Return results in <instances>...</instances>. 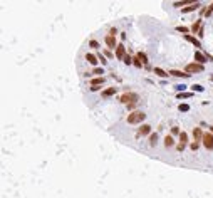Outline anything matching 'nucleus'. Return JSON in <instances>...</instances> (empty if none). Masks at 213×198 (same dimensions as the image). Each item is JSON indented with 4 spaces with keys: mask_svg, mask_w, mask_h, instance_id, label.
I'll return each mask as SVG.
<instances>
[{
    "mask_svg": "<svg viewBox=\"0 0 213 198\" xmlns=\"http://www.w3.org/2000/svg\"><path fill=\"white\" fill-rule=\"evenodd\" d=\"M144 118H146V114L143 111H134V113H129V114H128V123H129V124H138V123H141Z\"/></svg>",
    "mask_w": 213,
    "mask_h": 198,
    "instance_id": "obj_1",
    "label": "nucleus"
},
{
    "mask_svg": "<svg viewBox=\"0 0 213 198\" xmlns=\"http://www.w3.org/2000/svg\"><path fill=\"white\" fill-rule=\"evenodd\" d=\"M138 99H139V98H138V94H136V92H124V94L121 96V99H119V101H121L123 104L129 106V104H134Z\"/></svg>",
    "mask_w": 213,
    "mask_h": 198,
    "instance_id": "obj_2",
    "label": "nucleus"
},
{
    "mask_svg": "<svg viewBox=\"0 0 213 198\" xmlns=\"http://www.w3.org/2000/svg\"><path fill=\"white\" fill-rule=\"evenodd\" d=\"M185 71L188 72V74H195V72H201L203 71V66L201 64H196V62H191V64H186V67Z\"/></svg>",
    "mask_w": 213,
    "mask_h": 198,
    "instance_id": "obj_3",
    "label": "nucleus"
},
{
    "mask_svg": "<svg viewBox=\"0 0 213 198\" xmlns=\"http://www.w3.org/2000/svg\"><path fill=\"white\" fill-rule=\"evenodd\" d=\"M203 146L206 149H213V133H205V136H203Z\"/></svg>",
    "mask_w": 213,
    "mask_h": 198,
    "instance_id": "obj_4",
    "label": "nucleus"
},
{
    "mask_svg": "<svg viewBox=\"0 0 213 198\" xmlns=\"http://www.w3.org/2000/svg\"><path fill=\"white\" fill-rule=\"evenodd\" d=\"M126 56H128V54H126V47H124L123 44H117V47H116V59L123 60Z\"/></svg>",
    "mask_w": 213,
    "mask_h": 198,
    "instance_id": "obj_5",
    "label": "nucleus"
},
{
    "mask_svg": "<svg viewBox=\"0 0 213 198\" xmlns=\"http://www.w3.org/2000/svg\"><path fill=\"white\" fill-rule=\"evenodd\" d=\"M203 136L205 133L201 131L200 128H193V138H195V143H198V141H203Z\"/></svg>",
    "mask_w": 213,
    "mask_h": 198,
    "instance_id": "obj_6",
    "label": "nucleus"
},
{
    "mask_svg": "<svg viewBox=\"0 0 213 198\" xmlns=\"http://www.w3.org/2000/svg\"><path fill=\"white\" fill-rule=\"evenodd\" d=\"M104 42H106V45L109 47V49H114V47H117V45H116V37H113V35H106Z\"/></svg>",
    "mask_w": 213,
    "mask_h": 198,
    "instance_id": "obj_7",
    "label": "nucleus"
},
{
    "mask_svg": "<svg viewBox=\"0 0 213 198\" xmlns=\"http://www.w3.org/2000/svg\"><path fill=\"white\" fill-rule=\"evenodd\" d=\"M151 133V126L149 124H143L141 128L138 129V136H146V134H149Z\"/></svg>",
    "mask_w": 213,
    "mask_h": 198,
    "instance_id": "obj_8",
    "label": "nucleus"
},
{
    "mask_svg": "<svg viewBox=\"0 0 213 198\" xmlns=\"http://www.w3.org/2000/svg\"><path fill=\"white\" fill-rule=\"evenodd\" d=\"M195 62H196V64H201V66H203V62H206V57H205L200 50L195 52Z\"/></svg>",
    "mask_w": 213,
    "mask_h": 198,
    "instance_id": "obj_9",
    "label": "nucleus"
},
{
    "mask_svg": "<svg viewBox=\"0 0 213 198\" xmlns=\"http://www.w3.org/2000/svg\"><path fill=\"white\" fill-rule=\"evenodd\" d=\"M185 40H188V42H191L195 47H200V40L196 39V37H193V35H190V34H186L185 35Z\"/></svg>",
    "mask_w": 213,
    "mask_h": 198,
    "instance_id": "obj_10",
    "label": "nucleus"
},
{
    "mask_svg": "<svg viewBox=\"0 0 213 198\" xmlns=\"http://www.w3.org/2000/svg\"><path fill=\"white\" fill-rule=\"evenodd\" d=\"M153 72H155L156 76H159V77H168V76H170V72L163 71L161 67H155V69H153Z\"/></svg>",
    "mask_w": 213,
    "mask_h": 198,
    "instance_id": "obj_11",
    "label": "nucleus"
},
{
    "mask_svg": "<svg viewBox=\"0 0 213 198\" xmlns=\"http://www.w3.org/2000/svg\"><path fill=\"white\" fill-rule=\"evenodd\" d=\"M86 60L89 62V64H92V66H96L97 64V56H94V54H86Z\"/></svg>",
    "mask_w": 213,
    "mask_h": 198,
    "instance_id": "obj_12",
    "label": "nucleus"
},
{
    "mask_svg": "<svg viewBox=\"0 0 213 198\" xmlns=\"http://www.w3.org/2000/svg\"><path fill=\"white\" fill-rule=\"evenodd\" d=\"M113 94H116V87H107V89L102 91V98H109V96H113Z\"/></svg>",
    "mask_w": 213,
    "mask_h": 198,
    "instance_id": "obj_13",
    "label": "nucleus"
},
{
    "mask_svg": "<svg viewBox=\"0 0 213 198\" xmlns=\"http://www.w3.org/2000/svg\"><path fill=\"white\" fill-rule=\"evenodd\" d=\"M170 74L174 76V77H188L190 76L188 72H183V71H170Z\"/></svg>",
    "mask_w": 213,
    "mask_h": 198,
    "instance_id": "obj_14",
    "label": "nucleus"
},
{
    "mask_svg": "<svg viewBox=\"0 0 213 198\" xmlns=\"http://www.w3.org/2000/svg\"><path fill=\"white\" fill-rule=\"evenodd\" d=\"M200 27H201V19H198L196 20V22H195L193 25H191V32H193V34H196V32H200Z\"/></svg>",
    "mask_w": 213,
    "mask_h": 198,
    "instance_id": "obj_15",
    "label": "nucleus"
},
{
    "mask_svg": "<svg viewBox=\"0 0 213 198\" xmlns=\"http://www.w3.org/2000/svg\"><path fill=\"white\" fill-rule=\"evenodd\" d=\"M198 7H200V3H198V2H195V3H191V5H188L186 9H183V12H185V14H188V12H193V10H196Z\"/></svg>",
    "mask_w": 213,
    "mask_h": 198,
    "instance_id": "obj_16",
    "label": "nucleus"
},
{
    "mask_svg": "<svg viewBox=\"0 0 213 198\" xmlns=\"http://www.w3.org/2000/svg\"><path fill=\"white\" fill-rule=\"evenodd\" d=\"M186 143H188V134L185 131H181V134H180V144L186 146Z\"/></svg>",
    "mask_w": 213,
    "mask_h": 198,
    "instance_id": "obj_17",
    "label": "nucleus"
},
{
    "mask_svg": "<svg viewBox=\"0 0 213 198\" xmlns=\"http://www.w3.org/2000/svg\"><path fill=\"white\" fill-rule=\"evenodd\" d=\"M136 57H138V59L143 62V66H146V64H148V57H146L144 52H138V56H136Z\"/></svg>",
    "mask_w": 213,
    "mask_h": 198,
    "instance_id": "obj_18",
    "label": "nucleus"
},
{
    "mask_svg": "<svg viewBox=\"0 0 213 198\" xmlns=\"http://www.w3.org/2000/svg\"><path fill=\"white\" fill-rule=\"evenodd\" d=\"M101 84H104V77H102V76L91 81V86H101Z\"/></svg>",
    "mask_w": 213,
    "mask_h": 198,
    "instance_id": "obj_19",
    "label": "nucleus"
},
{
    "mask_svg": "<svg viewBox=\"0 0 213 198\" xmlns=\"http://www.w3.org/2000/svg\"><path fill=\"white\" fill-rule=\"evenodd\" d=\"M173 144H174L173 136H166V138H165V146H166V148H170V146H173Z\"/></svg>",
    "mask_w": 213,
    "mask_h": 198,
    "instance_id": "obj_20",
    "label": "nucleus"
},
{
    "mask_svg": "<svg viewBox=\"0 0 213 198\" xmlns=\"http://www.w3.org/2000/svg\"><path fill=\"white\" fill-rule=\"evenodd\" d=\"M156 143H158V134L153 133V134L149 136V144H151V146H156Z\"/></svg>",
    "mask_w": 213,
    "mask_h": 198,
    "instance_id": "obj_21",
    "label": "nucleus"
},
{
    "mask_svg": "<svg viewBox=\"0 0 213 198\" xmlns=\"http://www.w3.org/2000/svg\"><path fill=\"white\" fill-rule=\"evenodd\" d=\"M195 2H188V0H183V2H174V7H183V5H191Z\"/></svg>",
    "mask_w": 213,
    "mask_h": 198,
    "instance_id": "obj_22",
    "label": "nucleus"
},
{
    "mask_svg": "<svg viewBox=\"0 0 213 198\" xmlns=\"http://www.w3.org/2000/svg\"><path fill=\"white\" fill-rule=\"evenodd\" d=\"M212 12H213V3H210V5H208V9H205V17H210V15H212Z\"/></svg>",
    "mask_w": 213,
    "mask_h": 198,
    "instance_id": "obj_23",
    "label": "nucleus"
},
{
    "mask_svg": "<svg viewBox=\"0 0 213 198\" xmlns=\"http://www.w3.org/2000/svg\"><path fill=\"white\" fill-rule=\"evenodd\" d=\"M176 30L186 35V32H188V30H191V29H188V27H185V25H178V27H176Z\"/></svg>",
    "mask_w": 213,
    "mask_h": 198,
    "instance_id": "obj_24",
    "label": "nucleus"
},
{
    "mask_svg": "<svg viewBox=\"0 0 213 198\" xmlns=\"http://www.w3.org/2000/svg\"><path fill=\"white\" fill-rule=\"evenodd\" d=\"M133 64H134L136 67H139V69H141V66H143V62L138 59V57H134V59H133Z\"/></svg>",
    "mask_w": 213,
    "mask_h": 198,
    "instance_id": "obj_25",
    "label": "nucleus"
},
{
    "mask_svg": "<svg viewBox=\"0 0 213 198\" xmlns=\"http://www.w3.org/2000/svg\"><path fill=\"white\" fill-rule=\"evenodd\" d=\"M123 62H124V64H128V66H129V64H133V57H131V56H126V57L123 59Z\"/></svg>",
    "mask_w": 213,
    "mask_h": 198,
    "instance_id": "obj_26",
    "label": "nucleus"
},
{
    "mask_svg": "<svg viewBox=\"0 0 213 198\" xmlns=\"http://www.w3.org/2000/svg\"><path fill=\"white\" fill-rule=\"evenodd\" d=\"M190 96H191L190 92H180V94H178V98L180 99H186V98H190Z\"/></svg>",
    "mask_w": 213,
    "mask_h": 198,
    "instance_id": "obj_27",
    "label": "nucleus"
},
{
    "mask_svg": "<svg viewBox=\"0 0 213 198\" xmlns=\"http://www.w3.org/2000/svg\"><path fill=\"white\" fill-rule=\"evenodd\" d=\"M180 111L186 113V111H190V106H188V104H180Z\"/></svg>",
    "mask_w": 213,
    "mask_h": 198,
    "instance_id": "obj_28",
    "label": "nucleus"
},
{
    "mask_svg": "<svg viewBox=\"0 0 213 198\" xmlns=\"http://www.w3.org/2000/svg\"><path fill=\"white\" fill-rule=\"evenodd\" d=\"M92 74H97V76H99V74H104V71L101 69V67H96V69L92 71ZM99 77H101V76H99Z\"/></svg>",
    "mask_w": 213,
    "mask_h": 198,
    "instance_id": "obj_29",
    "label": "nucleus"
},
{
    "mask_svg": "<svg viewBox=\"0 0 213 198\" xmlns=\"http://www.w3.org/2000/svg\"><path fill=\"white\" fill-rule=\"evenodd\" d=\"M191 87H193V91H198V92H201V91H203V87H201L200 84H193Z\"/></svg>",
    "mask_w": 213,
    "mask_h": 198,
    "instance_id": "obj_30",
    "label": "nucleus"
},
{
    "mask_svg": "<svg viewBox=\"0 0 213 198\" xmlns=\"http://www.w3.org/2000/svg\"><path fill=\"white\" fill-rule=\"evenodd\" d=\"M89 44H91V47H94V49H99V44H97L96 40H91Z\"/></svg>",
    "mask_w": 213,
    "mask_h": 198,
    "instance_id": "obj_31",
    "label": "nucleus"
},
{
    "mask_svg": "<svg viewBox=\"0 0 213 198\" xmlns=\"http://www.w3.org/2000/svg\"><path fill=\"white\" fill-rule=\"evenodd\" d=\"M116 34H117V30L114 29V27H113V29L109 30V35H113V37H116Z\"/></svg>",
    "mask_w": 213,
    "mask_h": 198,
    "instance_id": "obj_32",
    "label": "nucleus"
},
{
    "mask_svg": "<svg viewBox=\"0 0 213 198\" xmlns=\"http://www.w3.org/2000/svg\"><path fill=\"white\" fill-rule=\"evenodd\" d=\"M97 59L101 60V64H106V62H107V60L104 59V57H102V56H101V54H97Z\"/></svg>",
    "mask_w": 213,
    "mask_h": 198,
    "instance_id": "obj_33",
    "label": "nucleus"
},
{
    "mask_svg": "<svg viewBox=\"0 0 213 198\" xmlns=\"http://www.w3.org/2000/svg\"><path fill=\"white\" fill-rule=\"evenodd\" d=\"M190 148L193 149V151H196V149H198V143H191V144H190Z\"/></svg>",
    "mask_w": 213,
    "mask_h": 198,
    "instance_id": "obj_34",
    "label": "nucleus"
},
{
    "mask_svg": "<svg viewBox=\"0 0 213 198\" xmlns=\"http://www.w3.org/2000/svg\"><path fill=\"white\" fill-rule=\"evenodd\" d=\"M171 133H173V134H181V133H180V129L176 128V126H174V128L171 129Z\"/></svg>",
    "mask_w": 213,
    "mask_h": 198,
    "instance_id": "obj_35",
    "label": "nucleus"
},
{
    "mask_svg": "<svg viewBox=\"0 0 213 198\" xmlns=\"http://www.w3.org/2000/svg\"><path fill=\"white\" fill-rule=\"evenodd\" d=\"M176 149H178V151H183V149H185V146H183V144H180V143H178V144H176Z\"/></svg>",
    "mask_w": 213,
    "mask_h": 198,
    "instance_id": "obj_36",
    "label": "nucleus"
},
{
    "mask_svg": "<svg viewBox=\"0 0 213 198\" xmlns=\"http://www.w3.org/2000/svg\"><path fill=\"white\" fill-rule=\"evenodd\" d=\"M99 89H101L99 86H91V91H99Z\"/></svg>",
    "mask_w": 213,
    "mask_h": 198,
    "instance_id": "obj_37",
    "label": "nucleus"
},
{
    "mask_svg": "<svg viewBox=\"0 0 213 198\" xmlns=\"http://www.w3.org/2000/svg\"><path fill=\"white\" fill-rule=\"evenodd\" d=\"M212 133H213V126H212Z\"/></svg>",
    "mask_w": 213,
    "mask_h": 198,
    "instance_id": "obj_38",
    "label": "nucleus"
},
{
    "mask_svg": "<svg viewBox=\"0 0 213 198\" xmlns=\"http://www.w3.org/2000/svg\"><path fill=\"white\" fill-rule=\"evenodd\" d=\"M212 79H213V76H212Z\"/></svg>",
    "mask_w": 213,
    "mask_h": 198,
    "instance_id": "obj_39",
    "label": "nucleus"
}]
</instances>
